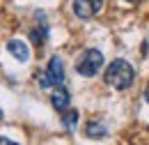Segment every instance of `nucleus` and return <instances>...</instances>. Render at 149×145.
Instances as JSON below:
<instances>
[{"label": "nucleus", "instance_id": "obj_4", "mask_svg": "<svg viewBox=\"0 0 149 145\" xmlns=\"http://www.w3.org/2000/svg\"><path fill=\"white\" fill-rule=\"evenodd\" d=\"M103 0H74V14L78 18H92L101 12Z\"/></svg>", "mask_w": 149, "mask_h": 145}, {"label": "nucleus", "instance_id": "obj_10", "mask_svg": "<svg viewBox=\"0 0 149 145\" xmlns=\"http://www.w3.org/2000/svg\"><path fill=\"white\" fill-rule=\"evenodd\" d=\"M145 99H147V104H149V85H147V90H145Z\"/></svg>", "mask_w": 149, "mask_h": 145}, {"label": "nucleus", "instance_id": "obj_2", "mask_svg": "<svg viewBox=\"0 0 149 145\" xmlns=\"http://www.w3.org/2000/svg\"><path fill=\"white\" fill-rule=\"evenodd\" d=\"M101 67H103V53L96 51V49L83 51L80 58L76 60V72L80 76H94V74H99Z\"/></svg>", "mask_w": 149, "mask_h": 145}, {"label": "nucleus", "instance_id": "obj_3", "mask_svg": "<svg viewBox=\"0 0 149 145\" xmlns=\"http://www.w3.org/2000/svg\"><path fill=\"white\" fill-rule=\"evenodd\" d=\"M62 83H64V62H62L60 55H53L51 62H48L46 74L39 76V85H41L44 90H48V88H53V85L62 88Z\"/></svg>", "mask_w": 149, "mask_h": 145}, {"label": "nucleus", "instance_id": "obj_8", "mask_svg": "<svg viewBox=\"0 0 149 145\" xmlns=\"http://www.w3.org/2000/svg\"><path fill=\"white\" fill-rule=\"evenodd\" d=\"M62 122H64V127L74 129V127H76V122H78V113H76V111H69V113H64Z\"/></svg>", "mask_w": 149, "mask_h": 145}, {"label": "nucleus", "instance_id": "obj_7", "mask_svg": "<svg viewBox=\"0 0 149 145\" xmlns=\"http://www.w3.org/2000/svg\"><path fill=\"white\" fill-rule=\"evenodd\" d=\"M106 125H101V122H96V120H92V122H87V127H85V134L90 136V138H103L106 136Z\"/></svg>", "mask_w": 149, "mask_h": 145}, {"label": "nucleus", "instance_id": "obj_12", "mask_svg": "<svg viewBox=\"0 0 149 145\" xmlns=\"http://www.w3.org/2000/svg\"><path fill=\"white\" fill-rule=\"evenodd\" d=\"M0 120H2V111H0Z\"/></svg>", "mask_w": 149, "mask_h": 145}, {"label": "nucleus", "instance_id": "obj_6", "mask_svg": "<svg viewBox=\"0 0 149 145\" xmlns=\"http://www.w3.org/2000/svg\"><path fill=\"white\" fill-rule=\"evenodd\" d=\"M51 104H53L55 111L64 113V111L69 108V104H71V97H69V92L64 90V88H57V90L53 92V97H51Z\"/></svg>", "mask_w": 149, "mask_h": 145}, {"label": "nucleus", "instance_id": "obj_1", "mask_svg": "<svg viewBox=\"0 0 149 145\" xmlns=\"http://www.w3.org/2000/svg\"><path fill=\"white\" fill-rule=\"evenodd\" d=\"M135 72L126 60H112L106 69V83L112 85L115 90H129L133 85Z\"/></svg>", "mask_w": 149, "mask_h": 145}, {"label": "nucleus", "instance_id": "obj_11", "mask_svg": "<svg viewBox=\"0 0 149 145\" xmlns=\"http://www.w3.org/2000/svg\"><path fill=\"white\" fill-rule=\"evenodd\" d=\"M126 2H138V0H126Z\"/></svg>", "mask_w": 149, "mask_h": 145}, {"label": "nucleus", "instance_id": "obj_9", "mask_svg": "<svg viewBox=\"0 0 149 145\" xmlns=\"http://www.w3.org/2000/svg\"><path fill=\"white\" fill-rule=\"evenodd\" d=\"M0 145H19V143H14V141H9V138H2V136H0Z\"/></svg>", "mask_w": 149, "mask_h": 145}, {"label": "nucleus", "instance_id": "obj_5", "mask_svg": "<svg viewBox=\"0 0 149 145\" xmlns=\"http://www.w3.org/2000/svg\"><path fill=\"white\" fill-rule=\"evenodd\" d=\"M7 51L14 55V60H19V62H28L30 60V49L21 39H9L7 42Z\"/></svg>", "mask_w": 149, "mask_h": 145}]
</instances>
